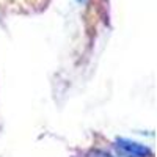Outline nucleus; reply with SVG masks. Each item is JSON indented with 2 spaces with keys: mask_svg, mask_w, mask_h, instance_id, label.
Here are the masks:
<instances>
[{
  "mask_svg": "<svg viewBox=\"0 0 157 157\" xmlns=\"http://www.w3.org/2000/svg\"><path fill=\"white\" fill-rule=\"evenodd\" d=\"M116 148H120L129 157H149L151 155V149L148 146L129 138H116Z\"/></svg>",
  "mask_w": 157,
  "mask_h": 157,
  "instance_id": "f257e3e1",
  "label": "nucleus"
},
{
  "mask_svg": "<svg viewBox=\"0 0 157 157\" xmlns=\"http://www.w3.org/2000/svg\"><path fill=\"white\" fill-rule=\"evenodd\" d=\"M78 3H86V0H77Z\"/></svg>",
  "mask_w": 157,
  "mask_h": 157,
  "instance_id": "f03ea898",
  "label": "nucleus"
}]
</instances>
